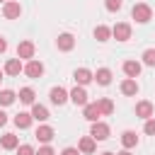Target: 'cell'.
Here are the masks:
<instances>
[{
  "label": "cell",
  "mask_w": 155,
  "mask_h": 155,
  "mask_svg": "<svg viewBox=\"0 0 155 155\" xmlns=\"http://www.w3.org/2000/svg\"><path fill=\"white\" fill-rule=\"evenodd\" d=\"M131 17H133L136 22L145 24V22H150L153 10H150V5H145V2H136V5H133V10H131Z\"/></svg>",
  "instance_id": "obj_1"
},
{
  "label": "cell",
  "mask_w": 155,
  "mask_h": 155,
  "mask_svg": "<svg viewBox=\"0 0 155 155\" xmlns=\"http://www.w3.org/2000/svg\"><path fill=\"white\" fill-rule=\"evenodd\" d=\"M111 36H114L116 41H128V39H131V24H126V22H119V24H114V29H111Z\"/></svg>",
  "instance_id": "obj_2"
},
{
  "label": "cell",
  "mask_w": 155,
  "mask_h": 155,
  "mask_svg": "<svg viewBox=\"0 0 155 155\" xmlns=\"http://www.w3.org/2000/svg\"><path fill=\"white\" fill-rule=\"evenodd\" d=\"M70 102H73L75 107H85V104H87V92H85L82 85H75V87L70 90Z\"/></svg>",
  "instance_id": "obj_3"
},
{
  "label": "cell",
  "mask_w": 155,
  "mask_h": 155,
  "mask_svg": "<svg viewBox=\"0 0 155 155\" xmlns=\"http://www.w3.org/2000/svg\"><path fill=\"white\" fill-rule=\"evenodd\" d=\"M90 136H92L94 140H107V138H109V126L102 124V121H94L92 128H90Z\"/></svg>",
  "instance_id": "obj_4"
},
{
  "label": "cell",
  "mask_w": 155,
  "mask_h": 155,
  "mask_svg": "<svg viewBox=\"0 0 155 155\" xmlns=\"http://www.w3.org/2000/svg\"><path fill=\"white\" fill-rule=\"evenodd\" d=\"M68 99H70V92H68L65 87H61V85H58V87H53V90H51V102H53V104H58V107H61V104H65Z\"/></svg>",
  "instance_id": "obj_5"
},
{
  "label": "cell",
  "mask_w": 155,
  "mask_h": 155,
  "mask_svg": "<svg viewBox=\"0 0 155 155\" xmlns=\"http://www.w3.org/2000/svg\"><path fill=\"white\" fill-rule=\"evenodd\" d=\"M82 116L87 119V121H99V116H102V111H99V104L97 102H92V104H85L82 107Z\"/></svg>",
  "instance_id": "obj_6"
},
{
  "label": "cell",
  "mask_w": 155,
  "mask_h": 155,
  "mask_svg": "<svg viewBox=\"0 0 155 155\" xmlns=\"http://www.w3.org/2000/svg\"><path fill=\"white\" fill-rule=\"evenodd\" d=\"M2 15H5L7 19H17V17L22 15V5H19V2L7 0V2H5V7H2Z\"/></svg>",
  "instance_id": "obj_7"
},
{
  "label": "cell",
  "mask_w": 155,
  "mask_h": 155,
  "mask_svg": "<svg viewBox=\"0 0 155 155\" xmlns=\"http://www.w3.org/2000/svg\"><path fill=\"white\" fill-rule=\"evenodd\" d=\"M73 80H75L78 85H82V87H85L87 82H92V80H94V73H90L87 68H78V70L73 73Z\"/></svg>",
  "instance_id": "obj_8"
},
{
  "label": "cell",
  "mask_w": 155,
  "mask_h": 155,
  "mask_svg": "<svg viewBox=\"0 0 155 155\" xmlns=\"http://www.w3.org/2000/svg\"><path fill=\"white\" fill-rule=\"evenodd\" d=\"M94 148H97V140H94L92 136H82V138H80V143H78V150H80V153H85V155L94 153Z\"/></svg>",
  "instance_id": "obj_9"
},
{
  "label": "cell",
  "mask_w": 155,
  "mask_h": 155,
  "mask_svg": "<svg viewBox=\"0 0 155 155\" xmlns=\"http://www.w3.org/2000/svg\"><path fill=\"white\" fill-rule=\"evenodd\" d=\"M56 44H58V51H73V46H75V39H73V34H61L58 39H56Z\"/></svg>",
  "instance_id": "obj_10"
},
{
  "label": "cell",
  "mask_w": 155,
  "mask_h": 155,
  "mask_svg": "<svg viewBox=\"0 0 155 155\" xmlns=\"http://www.w3.org/2000/svg\"><path fill=\"white\" fill-rule=\"evenodd\" d=\"M24 73H27L29 78H41V75H44V65H41L39 61H29V63L24 65Z\"/></svg>",
  "instance_id": "obj_11"
},
{
  "label": "cell",
  "mask_w": 155,
  "mask_h": 155,
  "mask_svg": "<svg viewBox=\"0 0 155 155\" xmlns=\"http://www.w3.org/2000/svg\"><path fill=\"white\" fill-rule=\"evenodd\" d=\"M121 92H124L126 97L138 94V82H136V78H126V80L121 82Z\"/></svg>",
  "instance_id": "obj_12"
},
{
  "label": "cell",
  "mask_w": 155,
  "mask_h": 155,
  "mask_svg": "<svg viewBox=\"0 0 155 155\" xmlns=\"http://www.w3.org/2000/svg\"><path fill=\"white\" fill-rule=\"evenodd\" d=\"M34 136H36L39 143H51V140H53V128H51V126H39Z\"/></svg>",
  "instance_id": "obj_13"
},
{
  "label": "cell",
  "mask_w": 155,
  "mask_h": 155,
  "mask_svg": "<svg viewBox=\"0 0 155 155\" xmlns=\"http://www.w3.org/2000/svg\"><path fill=\"white\" fill-rule=\"evenodd\" d=\"M17 58H34V44L31 41H22L17 46Z\"/></svg>",
  "instance_id": "obj_14"
},
{
  "label": "cell",
  "mask_w": 155,
  "mask_h": 155,
  "mask_svg": "<svg viewBox=\"0 0 155 155\" xmlns=\"http://www.w3.org/2000/svg\"><path fill=\"white\" fill-rule=\"evenodd\" d=\"M22 70H24V65H22L19 58H10V61L5 63V73H7V75H19Z\"/></svg>",
  "instance_id": "obj_15"
},
{
  "label": "cell",
  "mask_w": 155,
  "mask_h": 155,
  "mask_svg": "<svg viewBox=\"0 0 155 155\" xmlns=\"http://www.w3.org/2000/svg\"><path fill=\"white\" fill-rule=\"evenodd\" d=\"M121 145H124L126 150L136 148V145H138V136H136L133 131H124V133H121Z\"/></svg>",
  "instance_id": "obj_16"
},
{
  "label": "cell",
  "mask_w": 155,
  "mask_h": 155,
  "mask_svg": "<svg viewBox=\"0 0 155 155\" xmlns=\"http://www.w3.org/2000/svg\"><path fill=\"white\" fill-rule=\"evenodd\" d=\"M136 116L150 119V116H153V104H150V102H138V104H136Z\"/></svg>",
  "instance_id": "obj_17"
},
{
  "label": "cell",
  "mask_w": 155,
  "mask_h": 155,
  "mask_svg": "<svg viewBox=\"0 0 155 155\" xmlns=\"http://www.w3.org/2000/svg\"><path fill=\"white\" fill-rule=\"evenodd\" d=\"M31 121H34V116L27 114V111H19V114L15 116V126H17V128H29Z\"/></svg>",
  "instance_id": "obj_18"
},
{
  "label": "cell",
  "mask_w": 155,
  "mask_h": 155,
  "mask_svg": "<svg viewBox=\"0 0 155 155\" xmlns=\"http://www.w3.org/2000/svg\"><path fill=\"white\" fill-rule=\"evenodd\" d=\"M124 73H126L128 78H138V75H140V63H138V61H126V63H124Z\"/></svg>",
  "instance_id": "obj_19"
},
{
  "label": "cell",
  "mask_w": 155,
  "mask_h": 155,
  "mask_svg": "<svg viewBox=\"0 0 155 155\" xmlns=\"http://www.w3.org/2000/svg\"><path fill=\"white\" fill-rule=\"evenodd\" d=\"M31 116H34V121H46L48 119V109L44 104H31Z\"/></svg>",
  "instance_id": "obj_20"
},
{
  "label": "cell",
  "mask_w": 155,
  "mask_h": 155,
  "mask_svg": "<svg viewBox=\"0 0 155 155\" xmlns=\"http://www.w3.org/2000/svg\"><path fill=\"white\" fill-rule=\"evenodd\" d=\"M0 145H2L5 150H15V148L19 145V140H17V136H15V133H5V136H2V140H0Z\"/></svg>",
  "instance_id": "obj_21"
},
{
  "label": "cell",
  "mask_w": 155,
  "mask_h": 155,
  "mask_svg": "<svg viewBox=\"0 0 155 155\" xmlns=\"http://www.w3.org/2000/svg\"><path fill=\"white\" fill-rule=\"evenodd\" d=\"M94 80H97L99 85H109V82H111V70H109V68H99V70L94 73Z\"/></svg>",
  "instance_id": "obj_22"
},
{
  "label": "cell",
  "mask_w": 155,
  "mask_h": 155,
  "mask_svg": "<svg viewBox=\"0 0 155 155\" xmlns=\"http://www.w3.org/2000/svg\"><path fill=\"white\" fill-rule=\"evenodd\" d=\"M109 36H111V29H109V27L99 24V27L94 29V39H97V41H109Z\"/></svg>",
  "instance_id": "obj_23"
},
{
  "label": "cell",
  "mask_w": 155,
  "mask_h": 155,
  "mask_svg": "<svg viewBox=\"0 0 155 155\" xmlns=\"http://www.w3.org/2000/svg\"><path fill=\"white\" fill-rule=\"evenodd\" d=\"M19 102L22 104H34V90L31 87H22L19 90Z\"/></svg>",
  "instance_id": "obj_24"
},
{
  "label": "cell",
  "mask_w": 155,
  "mask_h": 155,
  "mask_svg": "<svg viewBox=\"0 0 155 155\" xmlns=\"http://www.w3.org/2000/svg\"><path fill=\"white\" fill-rule=\"evenodd\" d=\"M15 97H17V94H15L12 90H2V92H0V107L12 104V102H15Z\"/></svg>",
  "instance_id": "obj_25"
},
{
  "label": "cell",
  "mask_w": 155,
  "mask_h": 155,
  "mask_svg": "<svg viewBox=\"0 0 155 155\" xmlns=\"http://www.w3.org/2000/svg\"><path fill=\"white\" fill-rule=\"evenodd\" d=\"M97 104H99V111H102V114H111V111H114V102H111L109 97H104V99H99Z\"/></svg>",
  "instance_id": "obj_26"
},
{
  "label": "cell",
  "mask_w": 155,
  "mask_h": 155,
  "mask_svg": "<svg viewBox=\"0 0 155 155\" xmlns=\"http://www.w3.org/2000/svg\"><path fill=\"white\" fill-rule=\"evenodd\" d=\"M143 63L145 65H155V48H145L143 51Z\"/></svg>",
  "instance_id": "obj_27"
},
{
  "label": "cell",
  "mask_w": 155,
  "mask_h": 155,
  "mask_svg": "<svg viewBox=\"0 0 155 155\" xmlns=\"http://www.w3.org/2000/svg\"><path fill=\"white\" fill-rule=\"evenodd\" d=\"M104 5H107V10H109V12H116V10H121V5H124V2H121V0H104Z\"/></svg>",
  "instance_id": "obj_28"
},
{
  "label": "cell",
  "mask_w": 155,
  "mask_h": 155,
  "mask_svg": "<svg viewBox=\"0 0 155 155\" xmlns=\"http://www.w3.org/2000/svg\"><path fill=\"white\" fill-rule=\"evenodd\" d=\"M148 136H155V119L150 116V119H145V128H143Z\"/></svg>",
  "instance_id": "obj_29"
},
{
  "label": "cell",
  "mask_w": 155,
  "mask_h": 155,
  "mask_svg": "<svg viewBox=\"0 0 155 155\" xmlns=\"http://www.w3.org/2000/svg\"><path fill=\"white\" fill-rule=\"evenodd\" d=\"M17 155H36L31 145H17Z\"/></svg>",
  "instance_id": "obj_30"
},
{
  "label": "cell",
  "mask_w": 155,
  "mask_h": 155,
  "mask_svg": "<svg viewBox=\"0 0 155 155\" xmlns=\"http://www.w3.org/2000/svg\"><path fill=\"white\" fill-rule=\"evenodd\" d=\"M36 155H56V153H53V148H51V145H41Z\"/></svg>",
  "instance_id": "obj_31"
},
{
  "label": "cell",
  "mask_w": 155,
  "mask_h": 155,
  "mask_svg": "<svg viewBox=\"0 0 155 155\" xmlns=\"http://www.w3.org/2000/svg\"><path fill=\"white\" fill-rule=\"evenodd\" d=\"M61 155H80V150H78V148H65Z\"/></svg>",
  "instance_id": "obj_32"
},
{
  "label": "cell",
  "mask_w": 155,
  "mask_h": 155,
  "mask_svg": "<svg viewBox=\"0 0 155 155\" xmlns=\"http://www.w3.org/2000/svg\"><path fill=\"white\" fill-rule=\"evenodd\" d=\"M5 124H7V114L0 109V126H5Z\"/></svg>",
  "instance_id": "obj_33"
},
{
  "label": "cell",
  "mask_w": 155,
  "mask_h": 155,
  "mask_svg": "<svg viewBox=\"0 0 155 155\" xmlns=\"http://www.w3.org/2000/svg\"><path fill=\"white\" fill-rule=\"evenodd\" d=\"M5 51H7V41L0 36V53H5Z\"/></svg>",
  "instance_id": "obj_34"
},
{
  "label": "cell",
  "mask_w": 155,
  "mask_h": 155,
  "mask_svg": "<svg viewBox=\"0 0 155 155\" xmlns=\"http://www.w3.org/2000/svg\"><path fill=\"white\" fill-rule=\"evenodd\" d=\"M119 155H131V153H128V150H121V153H119Z\"/></svg>",
  "instance_id": "obj_35"
},
{
  "label": "cell",
  "mask_w": 155,
  "mask_h": 155,
  "mask_svg": "<svg viewBox=\"0 0 155 155\" xmlns=\"http://www.w3.org/2000/svg\"><path fill=\"white\" fill-rule=\"evenodd\" d=\"M102 155H114V153H102Z\"/></svg>",
  "instance_id": "obj_36"
},
{
  "label": "cell",
  "mask_w": 155,
  "mask_h": 155,
  "mask_svg": "<svg viewBox=\"0 0 155 155\" xmlns=\"http://www.w3.org/2000/svg\"><path fill=\"white\" fill-rule=\"evenodd\" d=\"M0 80H2V70H0Z\"/></svg>",
  "instance_id": "obj_37"
},
{
  "label": "cell",
  "mask_w": 155,
  "mask_h": 155,
  "mask_svg": "<svg viewBox=\"0 0 155 155\" xmlns=\"http://www.w3.org/2000/svg\"><path fill=\"white\" fill-rule=\"evenodd\" d=\"M0 2H7V0H0Z\"/></svg>",
  "instance_id": "obj_38"
}]
</instances>
